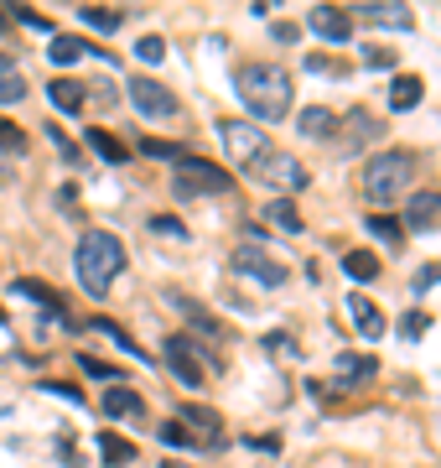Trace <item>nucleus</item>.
<instances>
[{"mask_svg":"<svg viewBox=\"0 0 441 468\" xmlns=\"http://www.w3.org/2000/svg\"><path fill=\"white\" fill-rule=\"evenodd\" d=\"M234 94L260 120H286V110L296 104V84L281 62H244L234 73Z\"/></svg>","mask_w":441,"mask_h":468,"instance_id":"nucleus-1","label":"nucleus"},{"mask_svg":"<svg viewBox=\"0 0 441 468\" xmlns=\"http://www.w3.org/2000/svg\"><path fill=\"white\" fill-rule=\"evenodd\" d=\"M73 271H78V286H84L88 297H104V291L115 286V276L125 271V245H119V234H110V229L78 234Z\"/></svg>","mask_w":441,"mask_h":468,"instance_id":"nucleus-2","label":"nucleus"},{"mask_svg":"<svg viewBox=\"0 0 441 468\" xmlns=\"http://www.w3.org/2000/svg\"><path fill=\"white\" fill-rule=\"evenodd\" d=\"M411 172H415L411 152L369 156V167H363V198H369V203H395V198L411 187Z\"/></svg>","mask_w":441,"mask_h":468,"instance_id":"nucleus-3","label":"nucleus"},{"mask_svg":"<svg viewBox=\"0 0 441 468\" xmlns=\"http://www.w3.org/2000/svg\"><path fill=\"white\" fill-rule=\"evenodd\" d=\"M172 187H176V198H198V193H229L234 177H229L224 167L203 161V156H182L176 172H172Z\"/></svg>","mask_w":441,"mask_h":468,"instance_id":"nucleus-4","label":"nucleus"},{"mask_svg":"<svg viewBox=\"0 0 441 468\" xmlns=\"http://www.w3.org/2000/svg\"><path fill=\"white\" fill-rule=\"evenodd\" d=\"M161 365L182 380V385H192V390H203V380H208V370H203V349L187 339V333H172V339H161Z\"/></svg>","mask_w":441,"mask_h":468,"instance_id":"nucleus-5","label":"nucleus"},{"mask_svg":"<svg viewBox=\"0 0 441 468\" xmlns=\"http://www.w3.org/2000/svg\"><path fill=\"white\" fill-rule=\"evenodd\" d=\"M244 172H249L255 183H270V187H306V172H301V161H296V156H286V152H265V156H255Z\"/></svg>","mask_w":441,"mask_h":468,"instance_id":"nucleus-6","label":"nucleus"},{"mask_svg":"<svg viewBox=\"0 0 441 468\" xmlns=\"http://www.w3.org/2000/svg\"><path fill=\"white\" fill-rule=\"evenodd\" d=\"M234 271L239 276H249V281H260V286H281V281H286V266L260 245H239L234 250Z\"/></svg>","mask_w":441,"mask_h":468,"instance_id":"nucleus-7","label":"nucleus"},{"mask_svg":"<svg viewBox=\"0 0 441 468\" xmlns=\"http://www.w3.org/2000/svg\"><path fill=\"white\" fill-rule=\"evenodd\" d=\"M218 135H224V146H229V156H234L239 167H249L255 156L270 152L265 130H255V125H244V120H224V125H218Z\"/></svg>","mask_w":441,"mask_h":468,"instance_id":"nucleus-8","label":"nucleus"},{"mask_svg":"<svg viewBox=\"0 0 441 468\" xmlns=\"http://www.w3.org/2000/svg\"><path fill=\"white\" fill-rule=\"evenodd\" d=\"M343 135H338V156H353V152H363L369 141H380L384 135V120L380 115H369V110H353V115H343Z\"/></svg>","mask_w":441,"mask_h":468,"instance_id":"nucleus-9","label":"nucleus"},{"mask_svg":"<svg viewBox=\"0 0 441 468\" xmlns=\"http://www.w3.org/2000/svg\"><path fill=\"white\" fill-rule=\"evenodd\" d=\"M130 104H135L146 120H167V115H176V94L161 89L156 78H130Z\"/></svg>","mask_w":441,"mask_h":468,"instance_id":"nucleus-10","label":"nucleus"},{"mask_svg":"<svg viewBox=\"0 0 441 468\" xmlns=\"http://www.w3.org/2000/svg\"><path fill=\"white\" fill-rule=\"evenodd\" d=\"M358 16H363L369 27H389V31H411L415 27L411 5H400V0H369V5H358Z\"/></svg>","mask_w":441,"mask_h":468,"instance_id":"nucleus-11","label":"nucleus"},{"mask_svg":"<svg viewBox=\"0 0 441 468\" xmlns=\"http://www.w3.org/2000/svg\"><path fill=\"white\" fill-rule=\"evenodd\" d=\"M306 27L317 31V37H327V42H348L353 37V16L348 11H338V5H312Z\"/></svg>","mask_w":441,"mask_h":468,"instance_id":"nucleus-12","label":"nucleus"},{"mask_svg":"<svg viewBox=\"0 0 441 468\" xmlns=\"http://www.w3.org/2000/svg\"><path fill=\"white\" fill-rule=\"evenodd\" d=\"M437 224H441V193H415L411 203H405V229L426 234V229H437Z\"/></svg>","mask_w":441,"mask_h":468,"instance_id":"nucleus-13","label":"nucleus"},{"mask_svg":"<svg viewBox=\"0 0 441 468\" xmlns=\"http://www.w3.org/2000/svg\"><path fill=\"white\" fill-rule=\"evenodd\" d=\"M104 416H125V422H141V416H146V401H141V396H135V390H130V385H110V390H104Z\"/></svg>","mask_w":441,"mask_h":468,"instance_id":"nucleus-14","label":"nucleus"},{"mask_svg":"<svg viewBox=\"0 0 441 468\" xmlns=\"http://www.w3.org/2000/svg\"><path fill=\"white\" fill-rule=\"evenodd\" d=\"M176 416H182V422H192V442H218V437H224L218 411H208V406H182Z\"/></svg>","mask_w":441,"mask_h":468,"instance_id":"nucleus-15","label":"nucleus"},{"mask_svg":"<svg viewBox=\"0 0 441 468\" xmlns=\"http://www.w3.org/2000/svg\"><path fill=\"white\" fill-rule=\"evenodd\" d=\"M11 291H16V297H27V302H37V308H47L58 323H68V312H62V302L53 297V286H42V281L21 276V281H11Z\"/></svg>","mask_w":441,"mask_h":468,"instance_id":"nucleus-16","label":"nucleus"},{"mask_svg":"<svg viewBox=\"0 0 441 468\" xmlns=\"http://www.w3.org/2000/svg\"><path fill=\"white\" fill-rule=\"evenodd\" d=\"M167 302H172V308L182 312V317H187L192 328H198V333H208V339H224V328H218V323H213V317H208V312L198 308V302H192V297H182V291H167Z\"/></svg>","mask_w":441,"mask_h":468,"instance_id":"nucleus-17","label":"nucleus"},{"mask_svg":"<svg viewBox=\"0 0 441 468\" xmlns=\"http://www.w3.org/2000/svg\"><path fill=\"white\" fill-rule=\"evenodd\" d=\"M47 99H53V110H62V115H78L84 110V84H73V78H53L47 84Z\"/></svg>","mask_w":441,"mask_h":468,"instance_id":"nucleus-18","label":"nucleus"},{"mask_svg":"<svg viewBox=\"0 0 441 468\" xmlns=\"http://www.w3.org/2000/svg\"><path fill=\"white\" fill-rule=\"evenodd\" d=\"M296 130H301V135H312V141H327V135L338 130V115L323 110V104H312V110H301V115H296Z\"/></svg>","mask_w":441,"mask_h":468,"instance_id":"nucleus-19","label":"nucleus"},{"mask_svg":"<svg viewBox=\"0 0 441 468\" xmlns=\"http://www.w3.org/2000/svg\"><path fill=\"white\" fill-rule=\"evenodd\" d=\"M332 370L343 374L348 385H358V380H374V374H380V359H374V354H338Z\"/></svg>","mask_w":441,"mask_h":468,"instance_id":"nucleus-20","label":"nucleus"},{"mask_svg":"<svg viewBox=\"0 0 441 468\" xmlns=\"http://www.w3.org/2000/svg\"><path fill=\"white\" fill-rule=\"evenodd\" d=\"M348 312H353V323H358V333L363 339H380L384 333V312L369 302V297H348Z\"/></svg>","mask_w":441,"mask_h":468,"instance_id":"nucleus-21","label":"nucleus"},{"mask_svg":"<svg viewBox=\"0 0 441 468\" xmlns=\"http://www.w3.org/2000/svg\"><path fill=\"white\" fill-rule=\"evenodd\" d=\"M426 99V84L415 78V73H400L395 84H389V110H415Z\"/></svg>","mask_w":441,"mask_h":468,"instance_id":"nucleus-22","label":"nucleus"},{"mask_svg":"<svg viewBox=\"0 0 441 468\" xmlns=\"http://www.w3.org/2000/svg\"><path fill=\"white\" fill-rule=\"evenodd\" d=\"M265 214H270V224H275V229H286V234H301V214H296L291 198H270V203H265Z\"/></svg>","mask_w":441,"mask_h":468,"instance_id":"nucleus-23","label":"nucleus"},{"mask_svg":"<svg viewBox=\"0 0 441 468\" xmlns=\"http://www.w3.org/2000/svg\"><path fill=\"white\" fill-rule=\"evenodd\" d=\"M88 328H94V333H104V339H115L119 349H125V354H130V359H146V349H141V343L130 339V333H125V328H119V323H110V317H94V323H88Z\"/></svg>","mask_w":441,"mask_h":468,"instance_id":"nucleus-24","label":"nucleus"},{"mask_svg":"<svg viewBox=\"0 0 441 468\" xmlns=\"http://www.w3.org/2000/svg\"><path fill=\"white\" fill-rule=\"evenodd\" d=\"M99 453H104V464H115V468L135 464V442H125V437H115V432L99 437Z\"/></svg>","mask_w":441,"mask_h":468,"instance_id":"nucleus-25","label":"nucleus"},{"mask_svg":"<svg viewBox=\"0 0 441 468\" xmlns=\"http://www.w3.org/2000/svg\"><path fill=\"white\" fill-rule=\"evenodd\" d=\"M343 271H348L353 281H374L380 276V260H374L369 250H348V255H343Z\"/></svg>","mask_w":441,"mask_h":468,"instance_id":"nucleus-26","label":"nucleus"},{"mask_svg":"<svg viewBox=\"0 0 441 468\" xmlns=\"http://www.w3.org/2000/svg\"><path fill=\"white\" fill-rule=\"evenodd\" d=\"M47 53H53L58 68H68V62H78L88 53V42H84V37H53V47H47Z\"/></svg>","mask_w":441,"mask_h":468,"instance_id":"nucleus-27","label":"nucleus"},{"mask_svg":"<svg viewBox=\"0 0 441 468\" xmlns=\"http://www.w3.org/2000/svg\"><path fill=\"white\" fill-rule=\"evenodd\" d=\"M88 146H94V152L104 156L110 167H119V161H125V146H119L115 135H110V130H88Z\"/></svg>","mask_w":441,"mask_h":468,"instance_id":"nucleus-28","label":"nucleus"},{"mask_svg":"<svg viewBox=\"0 0 441 468\" xmlns=\"http://www.w3.org/2000/svg\"><path fill=\"white\" fill-rule=\"evenodd\" d=\"M27 99V78L16 68H0V104H21Z\"/></svg>","mask_w":441,"mask_h":468,"instance_id":"nucleus-29","label":"nucleus"},{"mask_svg":"<svg viewBox=\"0 0 441 468\" xmlns=\"http://www.w3.org/2000/svg\"><path fill=\"white\" fill-rule=\"evenodd\" d=\"M78 16H84L94 31H115L119 27V11H110V5H78Z\"/></svg>","mask_w":441,"mask_h":468,"instance_id":"nucleus-30","label":"nucleus"},{"mask_svg":"<svg viewBox=\"0 0 441 468\" xmlns=\"http://www.w3.org/2000/svg\"><path fill=\"white\" fill-rule=\"evenodd\" d=\"M5 16H11L16 27H31V31H53V21H47V16H37L31 5H5Z\"/></svg>","mask_w":441,"mask_h":468,"instance_id":"nucleus-31","label":"nucleus"},{"mask_svg":"<svg viewBox=\"0 0 441 468\" xmlns=\"http://www.w3.org/2000/svg\"><path fill=\"white\" fill-rule=\"evenodd\" d=\"M369 234L384 240V245H400V224H395V218H384V214H369Z\"/></svg>","mask_w":441,"mask_h":468,"instance_id":"nucleus-32","label":"nucleus"},{"mask_svg":"<svg viewBox=\"0 0 441 468\" xmlns=\"http://www.w3.org/2000/svg\"><path fill=\"white\" fill-rule=\"evenodd\" d=\"M0 152H11V156H21V152H27V135H21V125L0 120Z\"/></svg>","mask_w":441,"mask_h":468,"instance_id":"nucleus-33","label":"nucleus"},{"mask_svg":"<svg viewBox=\"0 0 441 468\" xmlns=\"http://www.w3.org/2000/svg\"><path fill=\"white\" fill-rule=\"evenodd\" d=\"M135 58L141 62H161L167 58V42H161V37H141V42H135Z\"/></svg>","mask_w":441,"mask_h":468,"instance_id":"nucleus-34","label":"nucleus"},{"mask_svg":"<svg viewBox=\"0 0 441 468\" xmlns=\"http://www.w3.org/2000/svg\"><path fill=\"white\" fill-rule=\"evenodd\" d=\"M78 370L94 374V380H119V370H110L104 359H94V354H78Z\"/></svg>","mask_w":441,"mask_h":468,"instance_id":"nucleus-35","label":"nucleus"},{"mask_svg":"<svg viewBox=\"0 0 441 468\" xmlns=\"http://www.w3.org/2000/svg\"><path fill=\"white\" fill-rule=\"evenodd\" d=\"M426 328H431V317H426V312H405V317H400V333H405V339H421Z\"/></svg>","mask_w":441,"mask_h":468,"instance_id":"nucleus-36","label":"nucleus"},{"mask_svg":"<svg viewBox=\"0 0 441 468\" xmlns=\"http://www.w3.org/2000/svg\"><path fill=\"white\" fill-rule=\"evenodd\" d=\"M42 390H53V396H62V401H73V406H84V390H78V385H62V380H42Z\"/></svg>","mask_w":441,"mask_h":468,"instance_id":"nucleus-37","label":"nucleus"},{"mask_svg":"<svg viewBox=\"0 0 441 468\" xmlns=\"http://www.w3.org/2000/svg\"><path fill=\"white\" fill-rule=\"evenodd\" d=\"M141 152H146V156H167V161H182V152H176L172 141H151V135L141 141Z\"/></svg>","mask_w":441,"mask_h":468,"instance_id":"nucleus-38","label":"nucleus"},{"mask_svg":"<svg viewBox=\"0 0 441 468\" xmlns=\"http://www.w3.org/2000/svg\"><path fill=\"white\" fill-rule=\"evenodd\" d=\"M363 62L369 68H395V47H363Z\"/></svg>","mask_w":441,"mask_h":468,"instance_id":"nucleus-39","label":"nucleus"},{"mask_svg":"<svg viewBox=\"0 0 441 468\" xmlns=\"http://www.w3.org/2000/svg\"><path fill=\"white\" fill-rule=\"evenodd\" d=\"M161 442H172V447H187V442H192V432H187V427H176V422H161Z\"/></svg>","mask_w":441,"mask_h":468,"instance_id":"nucleus-40","label":"nucleus"},{"mask_svg":"<svg viewBox=\"0 0 441 468\" xmlns=\"http://www.w3.org/2000/svg\"><path fill=\"white\" fill-rule=\"evenodd\" d=\"M151 229H156V234H172V240H182V234H187V229H182V224H176V218H151Z\"/></svg>","mask_w":441,"mask_h":468,"instance_id":"nucleus-41","label":"nucleus"},{"mask_svg":"<svg viewBox=\"0 0 441 468\" xmlns=\"http://www.w3.org/2000/svg\"><path fill=\"white\" fill-rule=\"evenodd\" d=\"M58 453H62V468H84V453H73V442H68V437L58 442Z\"/></svg>","mask_w":441,"mask_h":468,"instance_id":"nucleus-42","label":"nucleus"},{"mask_svg":"<svg viewBox=\"0 0 441 468\" xmlns=\"http://www.w3.org/2000/svg\"><path fill=\"white\" fill-rule=\"evenodd\" d=\"M441 281V266H426V271H421V276H415V297H421V291H426V286H437Z\"/></svg>","mask_w":441,"mask_h":468,"instance_id":"nucleus-43","label":"nucleus"},{"mask_svg":"<svg viewBox=\"0 0 441 468\" xmlns=\"http://www.w3.org/2000/svg\"><path fill=\"white\" fill-rule=\"evenodd\" d=\"M270 354H286V359H296V343H286V333H270Z\"/></svg>","mask_w":441,"mask_h":468,"instance_id":"nucleus-44","label":"nucleus"},{"mask_svg":"<svg viewBox=\"0 0 441 468\" xmlns=\"http://www.w3.org/2000/svg\"><path fill=\"white\" fill-rule=\"evenodd\" d=\"M306 68H312V73H338V62H332V58H317V53L306 58Z\"/></svg>","mask_w":441,"mask_h":468,"instance_id":"nucleus-45","label":"nucleus"},{"mask_svg":"<svg viewBox=\"0 0 441 468\" xmlns=\"http://www.w3.org/2000/svg\"><path fill=\"white\" fill-rule=\"evenodd\" d=\"M296 37H301V31H296L291 21H275V42H296Z\"/></svg>","mask_w":441,"mask_h":468,"instance_id":"nucleus-46","label":"nucleus"},{"mask_svg":"<svg viewBox=\"0 0 441 468\" xmlns=\"http://www.w3.org/2000/svg\"><path fill=\"white\" fill-rule=\"evenodd\" d=\"M0 328H5V308H0Z\"/></svg>","mask_w":441,"mask_h":468,"instance_id":"nucleus-47","label":"nucleus"},{"mask_svg":"<svg viewBox=\"0 0 441 468\" xmlns=\"http://www.w3.org/2000/svg\"><path fill=\"white\" fill-rule=\"evenodd\" d=\"M161 468H176V464H161Z\"/></svg>","mask_w":441,"mask_h":468,"instance_id":"nucleus-48","label":"nucleus"}]
</instances>
